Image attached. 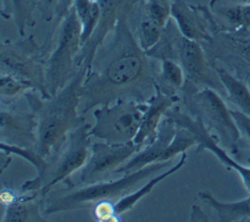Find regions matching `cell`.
Listing matches in <instances>:
<instances>
[{
  "label": "cell",
  "mask_w": 250,
  "mask_h": 222,
  "mask_svg": "<svg viewBox=\"0 0 250 222\" xmlns=\"http://www.w3.org/2000/svg\"><path fill=\"white\" fill-rule=\"evenodd\" d=\"M164 27L157 24L156 21H153L149 18L145 16L144 19L141 20V23L137 27V32H136V39L137 43L143 48V51L148 52L149 49H152L159 43L161 36H163Z\"/></svg>",
  "instance_id": "484cf974"
},
{
  "label": "cell",
  "mask_w": 250,
  "mask_h": 222,
  "mask_svg": "<svg viewBox=\"0 0 250 222\" xmlns=\"http://www.w3.org/2000/svg\"><path fill=\"white\" fill-rule=\"evenodd\" d=\"M176 131H177L176 122L169 116H165V119L161 121L159 126L157 137L150 144L144 145L132 159L128 160L124 165H121L120 168L116 170L115 176L135 172V170L141 169L153 162H163V161H160L161 156L173 140Z\"/></svg>",
  "instance_id": "2e32d148"
},
{
  "label": "cell",
  "mask_w": 250,
  "mask_h": 222,
  "mask_svg": "<svg viewBox=\"0 0 250 222\" xmlns=\"http://www.w3.org/2000/svg\"><path fill=\"white\" fill-rule=\"evenodd\" d=\"M198 198L216 212L218 221H250V197L240 200V201H233V202H224V201L217 200L209 192H201L198 193Z\"/></svg>",
  "instance_id": "ffe728a7"
},
{
  "label": "cell",
  "mask_w": 250,
  "mask_h": 222,
  "mask_svg": "<svg viewBox=\"0 0 250 222\" xmlns=\"http://www.w3.org/2000/svg\"><path fill=\"white\" fill-rule=\"evenodd\" d=\"M28 91H34L28 82L23 81L21 79L16 78L11 73H1V76H0V95H1L3 100L5 97L14 99L16 96H20V95L24 96Z\"/></svg>",
  "instance_id": "83f0119b"
},
{
  "label": "cell",
  "mask_w": 250,
  "mask_h": 222,
  "mask_svg": "<svg viewBox=\"0 0 250 222\" xmlns=\"http://www.w3.org/2000/svg\"><path fill=\"white\" fill-rule=\"evenodd\" d=\"M1 73H11L23 81L28 82L32 89L39 92L44 99H49L45 82V64L42 48L35 41L34 36L19 41H3L0 49Z\"/></svg>",
  "instance_id": "52a82bcc"
},
{
  "label": "cell",
  "mask_w": 250,
  "mask_h": 222,
  "mask_svg": "<svg viewBox=\"0 0 250 222\" xmlns=\"http://www.w3.org/2000/svg\"><path fill=\"white\" fill-rule=\"evenodd\" d=\"M113 201H99L93 206V218L97 222H115L121 221L120 216L116 213Z\"/></svg>",
  "instance_id": "f546056e"
},
{
  "label": "cell",
  "mask_w": 250,
  "mask_h": 222,
  "mask_svg": "<svg viewBox=\"0 0 250 222\" xmlns=\"http://www.w3.org/2000/svg\"><path fill=\"white\" fill-rule=\"evenodd\" d=\"M73 8L82 24V44H87L95 32L101 18V4L99 0H73Z\"/></svg>",
  "instance_id": "cb8c5ba5"
},
{
  "label": "cell",
  "mask_w": 250,
  "mask_h": 222,
  "mask_svg": "<svg viewBox=\"0 0 250 222\" xmlns=\"http://www.w3.org/2000/svg\"><path fill=\"white\" fill-rule=\"evenodd\" d=\"M197 139L192 132L187 128H183V126H177L173 140L165 149L160 161H172V159H174L176 156H181L189 148L197 146Z\"/></svg>",
  "instance_id": "d4e9b609"
},
{
  "label": "cell",
  "mask_w": 250,
  "mask_h": 222,
  "mask_svg": "<svg viewBox=\"0 0 250 222\" xmlns=\"http://www.w3.org/2000/svg\"><path fill=\"white\" fill-rule=\"evenodd\" d=\"M36 5L35 0H1V15L14 20L20 38H24L27 28L34 27Z\"/></svg>",
  "instance_id": "7402d4cb"
},
{
  "label": "cell",
  "mask_w": 250,
  "mask_h": 222,
  "mask_svg": "<svg viewBox=\"0 0 250 222\" xmlns=\"http://www.w3.org/2000/svg\"><path fill=\"white\" fill-rule=\"evenodd\" d=\"M124 15L105 51H97L83 82L80 113L123 99L148 101L156 91L157 72L140 47Z\"/></svg>",
  "instance_id": "6da1fadb"
},
{
  "label": "cell",
  "mask_w": 250,
  "mask_h": 222,
  "mask_svg": "<svg viewBox=\"0 0 250 222\" xmlns=\"http://www.w3.org/2000/svg\"><path fill=\"white\" fill-rule=\"evenodd\" d=\"M146 101L123 99L93 111V124L89 128L92 139L126 144L135 140L146 111Z\"/></svg>",
  "instance_id": "5b68a950"
},
{
  "label": "cell",
  "mask_w": 250,
  "mask_h": 222,
  "mask_svg": "<svg viewBox=\"0 0 250 222\" xmlns=\"http://www.w3.org/2000/svg\"><path fill=\"white\" fill-rule=\"evenodd\" d=\"M190 221H210L208 216H205L202 210H200V208L197 206H193V213L190 216Z\"/></svg>",
  "instance_id": "1f68e13d"
},
{
  "label": "cell",
  "mask_w": 250,
  "mask_h": 222,
  "mask_svg": "<svg viewBox=\"0 0 250 222\" xmlns=\"http://www.w3.org/2000/svg\"><path fill=\"white\" fill-rule=\"evenodd\" d=\"M160 71L157 72V87L169 95H176L185 87L187 76L181 64L170 59H161Z\"/></svg>",
  "instance_id": "603a6c76"
},
{
  "label": "cell",
  "mask_w": 250,
  "mask_h": 222,
  "mask_svg": "<svg viewBox=\"0 0 250 222\" xmlns=\"http://www.w3.org/2000/svg\"><path fill=\"white\" fill-rule=\"evenodd\" d=\"M172 161H163V162H153L130 173L121 174L119 179H111L101 182L84 185V188L72 190L71 193L55 198L53 201H47L44 203V214L53 216L58 213L71 212L89 203H96L99 201H113L117 202L119 200L125 197L126 194L132 193L144 181H148L156 174L161 173L163 170L169 168Z\"/></svg>",
  "instance_id": "3957f363"
},
{
  "label": "cell",
  "mask_w": 250,
  "mask_h": 222,
  "mask_svg": "<svg viewBox=\"0 0 250 222\" xmlns=\"http://www.w3.org/2000/svg\"><path fill=\"white\" fill-rule=\"evenodd\" d=\"M38 5L44 20L52 21L59 27L65 15L73 7V0H39Z\"/></svg>",
  "instance_id": "4316f807"
},
{
  "label": "cell",
  "mask_w": 250,
  "mask_h": 222,
  "mask_svg": "<svg viewBox=\"0 0 250 222\" xmlns=\"http://www.w3.org/2000/svg\"><path fill=\"white\" fill-rule=\"evenodd\" d=\"M172 120L176 122L177 126H183L192 132L197 139V152L201 150H210L217 159L221 161L222 164L228 166L229 169L236 170L237 174L241 177V181L244 183L245 189L250 193V166L240 164L238 161L233 159L230 155H228L226 149H224L220 144L217 142L216 137L210 135V131L208 129L204 121L200 117L194 115H189L188 112L180 109L178 106L174 105L170 111L167 113Z\"/></svg>",
  "instance_id": "30bf717a"
},
{
  "label": "cell",
  "mask_w": 250,
  "mask_h": 222,
  "mask_svg": "<svg viewBox=\"0 0 250 222\" xmlns=\"http://www.w3.org/2000/svg\"><path fill=\"white\" fill-rule=\"evenodd\" d=\"M231 115L236 120L238 129H240L242 137H245L248 142L250 144V116L245 115L241 111H231Z\"/></svg>",
  "instance_id": "4dcf8cb0"
},
{
  "label": "cell",
  "mask_w": 250,
  "mask_h": 222,
  "mask_svg": "<svg viewBox=\"0 0 250 222\" xmlns=\"http://www.w3.org/2000/svg\"><path fill=\"white\" fill-rule=\"evenodd\" d=\"M82 24L75 8L65 15L55 35V45L45 64V82L53 96L77 73L76 59L82 51Z\"/></svg>",
  "instance_id": "277c9868"
},
{
  "label": "cell",
  "mask_w": 250,
  "mask_h": 222,
  "mask_svg": "<svg viewBox=\"0 0 250 222\" xmlns=\"http://www.w3.org/2000/svg\"><path fill=\"white\" fill-rule=\"evenodd\" d=\"M213 0L210 12L217 28L228 32H244L250 35V3L242 0Z\"/></svg>",
  "instance_id": "e0dca14e"
},
{
  "label": "cell",
  "mask_w": 250,
  "mask_h": 222,
  "mask_svg": "<svg viewBox=\"0 0 250 222\" xmlns=\"http://www.w3.org/2000/svg\"><path fill=\"white\" fill-rule=\"evenodd\" d=\"M85 75L84 69H79L72 80L49 99H44L36 91H28L24 95L29 109L38 117L36 149L44 157L56 155L68 135L85 124V119L80 113Z\"/></svg>",
  "instance_id": "7a4b0ae2"
},
{
  "label": "cell",
  "mask_w": 250,
  "mask_h": 222,
  "mask_svg": "<svg viewBox=\"0 0 250 222\" xmlns=\"http://www.w3.org/2000/svg\"><path fill=\"white\" fill-rule=\"evenodd\" d=\"M140 149L141 148L133 141L126 144H111L105 141L92 142L91 156L79 173L80 182L92 185L111 180L116 170L132 159Z\"/></svg>",
  "instance_id": "9c48e42d"
},
{
  "label": "cell",
  "mask_w": 250,
  "mask_h": 222,
  "mask_svg": "<svg viewBox=\"0 0 250 222\" xmlns=\"http://www.w3.org/2000/svg\"><path fill=\"white\" fill-rule=\"evenodd\" d=\"M185 87L190 88L192 93L187 95V105L194 116L200 117L209 131H216L224 149H228L233 155L238 150V145L242 135L234 117L231 115V109L226 106L220 92L213 88H193L185 84Z\"/></svg>",
  "instance_id": "8992f818"
},
{
  "label": "cell",
  "mask_w": 250,
  "mask_h": 222,
  "mask_svg": "<svg viewBox=\"0 0 250 222\" xmlns=\"http://www.w3.org/2000/svg\"><path fill=\"white\" fill-rule=\"evenodd\" d=\"M178 63L181 64L188 85L193 88H213L218 92L225 91L222 87L216 68H212L201 43L189 40L180 35L178 38Z\"/></svg>",
  "instance_id": "8fae6325"
},
{
  "label": "cell",
  "mask_w": 250,
  "mask_h": 222,
  "mask_svg": "<svg viewBox=\"0 0 250 222\" xmlns=\"http://www.w3.org/2000/svg\"><path fill=\"white\" fill-rule=\"evenodd\" d=\"M146 102H148L146 111H145L143 121H141L139 132H137L135 140H133V142L139 145L140 148H143L144 145L150 144L157 137V132H159L161 121L165 119L167 113L177 102H180V96L165 93L156 84V91Z\"/></svg>",
  "instance_id": "9a60e30c"
},
{
  "label": "cell",
  "mask_w": 250,
  "mask_h": 222,
  "mask_svg": "<svg viewBox=\"0 0 250 222\" xmlns=\"http://www.w3.org/2000/svg\"><path fill=\"white\" fill-rule=\"evenodd\" d=\"M170 19L184 38L198 43H212L214 32L218 29L212 12L188 4L185 0H174L172 3Z\"/></svg>",
  "instance_id": "4fadbf2b"
},
{
  "label": "cell",
  "mask_w": 250,
  "mask_h": 222,
  "mask_svg": "<svg viewBox=\"0 0 250 222\" xmlns=\"http://www.w3.org/2000/svg\"><path fill=\"white\" fill-rule=\"evenodd\" d=\"M91 125L83 124L68 135L67 140L58 153L52 156V165L49 164L48 173L44 180L40 194L45 197L58 183L68 182L73 173L80 170L91 156L92 136ZM48 159V157H47Z\"/></svg>",
  "instance_id": "ba28073f"
},
{
  "label": "cell",
  "mask_w": 250,
  "mask_h": 222,
  "mask_svg": "<svg viewBox=\"0 0 250 222\" xmlns=\"http://www.w3.org/2000/svg\"><path fill=\"white\" fill-rule=\"evenodd\" d=\"M216 72L220 78L222 87L225 89V95L229 101L238 108V111L244 112L245 115L250 116V88L248 84L231 75L225 68L214 67Z\"/></svg>",
  "instance_id": "44dd1931"
},
{
  "label": "cell",
  "mask_w": 250,
  "mask_h": 222,
  "mask_svg": "<svg viewBox=\"0 0 250 222\" xmlns=\"http://www.w3.org/2000/svg\"><path fill=\"white\" fill-rule=\"evenodd\" d=\"M187 159H188V155H187V152H185V153L181 155V157H180V160H178L176 164L170 165L169 168L163 170L161 173L156 174V176H153L152 179L148 180L146 183H144L141 188H139L137 190H133L132 193L126 194L125 197L119 200V201L115 203L116 213H117V214L121 217L123 214H125L126 212H129L130 209H133V206H135L136 203L139 202V201H141L144 197H146V196H148V194H149L160 182H163L164 180L168 179V177H170L172 174L176 173L177 170L181 169L184 165H185V162H187Z\"/></svg>",
  "instance_id": "d6986e66"
},
{
  "label": "cell",
  "mask_w": 250,
  "mask_h": 222,
  "mask_svg": "<svg viewBox=\"0 0 250 222\" xmlns=\"http://www.w3.org/2000/svg\"><path fill=\"white\" fill-rule=\"evenodd\" d=\"M145 16L161 27H167L170 20L172 3L169 0H145Z\"/></svg>",
  "instance_id": "f1b7e54d"
},
{
  "label": "cell",
  "mask_w": 250,
  "mask_h": 222,
  "mask_svg": "<svg viewBox=\"0 0 250 222\" xmlns=\"http://www.w3.org/2000/svg\"><path fill=\"white\" fill-rule=\"evenodd\" d=\"M44 198L39 192L20 193L19 198L15 202L4 206V213L1 221L3 222H29V221H47L42 203Z\"/></svg>",
  "instance_id": "ac0fdd59"
},
{
  "label": "cell",
  "mask_w": 250,
  "mask_h": 222,
  "mask_svg": "<svg viewBox=\"0 0 250 222\" xmlns=\"http://www.w3.org/2000/svg\"><path fill=\"white\" fill-rule=\"evenodd\" d=\"M0 142L36 148L38 144V117L34 112L5 109L0 112Z\"/></svg>",
  "instance_id": "5bb4252c"
},
{
  "label": "cell",
  "mask_w": 250,
  "mask_h": 222,
  "mask_svg": "<svg viewBox=\"0 0 250 222\" xmlns=\"http://www.w3.org/2000/svg\"><path fill=\"white\" fill-rule=\"evenodd\" d=\"M101 4V18L95 32L82 47V51L76 59L77 69L88 72L92 67L97 51L104 44L106 36L113 32L117 23L124 15L129 14L133 5L140 0H99Z\"/></svg>",
  "instance_id": "7c38bea8"
}]
</instances>
